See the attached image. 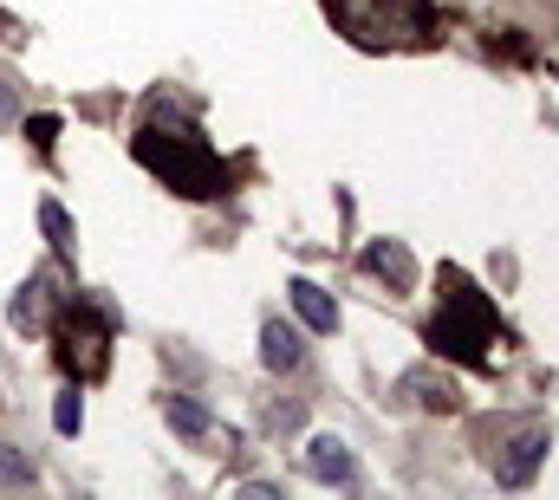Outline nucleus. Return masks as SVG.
Segmentation results:
<instances>
[{"label":"nucleus","instance_id":"obj_6","mask_svg":"<svg viewBox=\"0 0 559 500\" xmlns=\"http://www.w3.org/2000/svg\"><path fill=\"white\" fill-rule=\"evenodd\" d=\"M299 358H306V345H299V325L267 319V325H261V365H267V371H299Z\"/></svg>","mask_w":559,"mask_h":500},{"label":"nucleus","instance_id":"obj_14","mask_svg":"<svg viewBox=\"0 0 559 500\" xmlns=\"http://www.w3.org/2000/svg\"><path fill=\"white\" fill-rule=\"evenodd\" d=\"M26 136H33L39 150H52V136H59V118H26Z\"/></svg>","mask_w":559,"mask_h":500},{"label":"nucleus","instance_id":"obj_4","mask_svg":"<svg viewBox=\"0 0 559 500\" xmlns=\"http://www.w3.org/2000/svg\"><path fill=\"white\" fill-rule=\"evenodd\" d=\"M306 475L345 488V481H352V449H345L338 436H312V442H306Z\"/></svg>","mask_w":559,"mask_h":500},{"label":"nucleus","instance_id":"obj_15","mask_svg":"<svg viewBox=\"0 0 559 500\" xmlns=\"http://www.w3.org/2000/svg\"><path fill=\"white\" fill-rule=\"evenodd\" d=\"M0 118H13V105H7V98H0Z\"/></svg>","mask_w":559,"mask_h":500},{"label":"nucleus","instance_id":"obj_11","mask_svg":"<svg viewBox=\"0 0 559 500\" xmlns=\"http://www.w3.org/2000/svg\"><path fill=\"white\" fill-rule=\"evenodd\" d=\"M39 319H46V279H26V286L13 293V325H26V332H33Z\"/></svg>","mask_w":559,"mask_h":500},{"label":"nucleus","instance_id":"obj_8","mask_svg":"<svg viewBox=\"0 0 559 500\" xmlns=\"http://www.w3.org/2000/svg\"><path fill=\"white\" fill-rule=\"evenodd\" d=\"M163 416H169V429H182L189 442H209V436H215V416H209L195 396H163Z\"/></svg>","mask_w":559,"mask_h":500},{"label":"nucleus","instance_id":"obj_1","mask_svg":"<svg viewBox=\"0 0 559 500\" xmlns=\"http://www.w3.org/2000/svg\"><path fill=\"white\" fill-rule=\"evenodd\" d=\"M488 338H495V312L481 299H449L429 325V345L462 358V365H488Z\"/></svg>","mask_w":559,"mask_h":500},{"label":"nucleus","instance_id":"obj_2","mask_svg":"<svg viewBox=\"0 0 559 500\" xmlns=\"http://www.w3.org/2000/svg\"><path fill=\"white\" fill-rule=\"evenodd\" d=\"M138 156L163 176V182H176L182 195H215V182H222V169H215V156H209L202 143H176V150H163V136H156V130H143Z\"/></svg>","mask_w":559,"mask_h":500},{"label":"nucleus","instance_id":"obj_5","mask_svg":"<svg viewBox=\"0 0 559 500\" xmlns=\"http://www.w3.org/2000/svg\"><path fill=\"white\" fill-rule=\"evenodd\" d=\"M286 299H293V312H299L306 332H338V306H332V293H319L312 279H293Z\"/></svg>","mask_w":559,"mask_h":500},{"label":"nucleus","instance_id":"obj_3","mask_svg":"<svg viewBox=\"0 0 559 500\" xmlns=\"http://www.w3.org/2000/svg\"><path fill=\"white\" fill-rule=\"evenodd\" d=\"M547 449H554V436H547L540 422H527V429H514V436H508V449L495 455V481H501V488H527V481L540 475V462H547Z\"/></svg>","mask_w":559,"mask_h":500},{"label":"nucleus","instance_id":"obj_13","mask_svg":"<svg viewBox=\"0 0 559 500\" xmlns=\"http://www.w3.org/2000/svg\"><path fill=\"white\" fill-rule=\"evenodd\" d=\"M52 429H59V436H79V429H85V403H79V390H59V403H52Z\"/></svg>","mask_w":559,"mask_h":500},{"label":"nucleus","instance_id":"obj_7","mask_svg":"<svg viewBox=\"0 0 559 500\" xmlns=\"http://www.w3.org/2000/svg\"><path fill=\"white\" fill-rule=\"evenodd\" d=\"M365 266H371L378 279H391L397 293H411V286H417V260L404 253V241H371V248H365Z\"/></svg>","mask_w":559,"mask_h":500},{"label":"nucleus","instance_id":"obj_10","mask_svg":"<svg viewBox=\"0 0 559 500\" xmlns=\"http://www.w3.org/2000/svg\"><path fill=\"white\" fill-rule=\"evenodd\" d=\"M411 390H423V409H442V416H455V409H462V390H455L449 377L417 371V377H411Z\"/></svg>","mask_w":559,"mask_h":500},{"label":"nucleus","instance_id":"obj_12","mask_svg":"<svg viewBox=\"0 0 559 500\" xmlns=\"http://www.w3.org/2000/svg\"><path fill=\"white\" fill-rule=\"evenodd\" d=\"M39 481V468L13 449V442H0V488H33Z\"/></svg>","mask_w":559,"mask_h":500},{"label":"nucleus","instance_id":"obj_9","mask_svg":"<svg viewBox=\"0 0 559 500\" xmlns=\"http://www.w3.org/2000/svg\"><path fill=\"white\" fill-rule=\"evenodd\" d=\"M39 228H46V248L59 253V260H72V241H79V228H72V215H66L59 202H39Z\"/></svg>","mask_w":559,"mask_h":500}]
</instances>
